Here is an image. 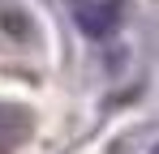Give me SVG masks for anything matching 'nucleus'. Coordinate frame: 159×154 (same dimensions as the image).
<instances>
[{"label": "nucleus", "instance_id": "1", "mask_svg": "<svg viewBox=\"0 0 159 154\" xmlns=\"http://www.w3.org/2000/svg\"><path fill=\"white\" fill-rule=\"evenodd\" d=\"M73 17L90 39H103L120 22V0H73Z\"/></svg>", "mask_w": 159, "mask_h": 154}, {"label": "nucleus", "instance_id": "2", "mask_svg": "<svg viewBox=\"0 0 159 154\" xmlns=\"http://www.w3.org/2000/svg\"><path fill=\"white\" fill-rule=\"evenodd\" d=\"M30 128H34V116L17 103H0V154H17L26 146Z\"/></svg>", "mask_w": 159, "mask_h": 154}]
</instances>
